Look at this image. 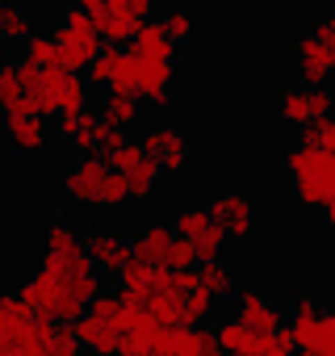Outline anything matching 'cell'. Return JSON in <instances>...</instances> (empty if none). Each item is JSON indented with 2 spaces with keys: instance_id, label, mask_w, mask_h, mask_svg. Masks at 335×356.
<instances>
[{
  "instance_id": "15",
  "label": "cell",
  "mask_w": 335,
  "mask_h": 356,
  "mask_svg": "<svg viewBox=\"0 0 335 356\" xmlns=\"http://www.w3.org/2000/svg\"><path fill=\"white\" fill-rule=\"evenodd\" d=\"M272 105H277V113H281L285 122H293L297 130L314 122V109H310V88H306V84H297V80H281V84L272 88Z\"/></svg>"
},
{
  "instance_id": "34",
  "label": "cell",
  "mask_w": 335,
  "mask_h": 356,
  "mask_svg": "<svg viewBox=\"0 0 335 356\" xmlns=\"http://www.w3.org/2000/svg\"><path fill=\"white\" fill-rule=\"evenodd\" d=\"M0 63H5V51H0Z\"/></svg>"
},
{
  "instance_id": "1",
  "label": "cell",
  "mask_w": 335,
  "mask_h": 356,
  "mask_svg": "<svg viewBox=\"0 0 335 356\" xmlns=\"http://www.w3.org/2000/svg\"><path fill=\"white\" fill-rule=\"evenodd\" d=\"M285 168H289V181H293V197L302 206H318L322 210L335 197V155L331 151L293 143L289 155H285Z\"/></svg>"
},
{
  "instance_id": "12",
  "label": "cell",
  "mask_w": 335,
  "mask_h": 356,
  "mask_svg": "<svg viewBox=\"0 0 335 356\" xmlns=\"http://www.w3.org/2000/svg\"><path fill=\"white\" fill-rule=\"evenodd\" d=\"M5 130H9V143H13L17 151H42V147H47V134H51L47 118L34 113V109H13V113H5Z\"/></svg>"
},
{
  "instance_id": "17",
  "label": "cell",
  "mask_w": 335,
  "mask_h": 356,
  "mask_svg": "<svg viewBox=\"0 0 335 356\" xmlns=\"http://www.w3.org/2000/svg\"><path fill=\"white\" fill-rule=\"evenodd\" d=\"M214 335H218V348L231 352V356H252V348H256V339H260L239 314H227V318L214 327Z\"/></svg>"
},
{
  "instance_id": "16",
  "label": "cell",
  "mask_w": 335,
  "mask_h": 356,
  "mask_svg": "<svg viewBox=\"0 0 335 356\" xmlns=\"http://www.w3.org/2000/svg\"><path fill=\"white\" fill-rule=\"evenodd\" d=\"M177 67L172 63H159V59H142L138 55V101L163 105L168 101V84H172Z\"/></svg>"
},
{
  "instance_id": "5",
  "label": "cell",
  "mask_w": 335,
  "mask_h": 356,
  "mask_svg": "<svg viewBox=\"0 0 335 356\" xmlns=\"http://www.w3.org/2000/svg\"><path fill=\"white\" fill-rule=\"evenodd\" d=\"M138 147L159 163L163 176H181L185 163H189V138H185V130H181L177 122H151V126L142 130Z\"/></svg>"
},
{
  "instance_id": "2",
  "label": "cell",
  "mask_w": 335,
  "mask_h": 356,
  "mask_svg": "<svg viewBox=\"0 0 335 356\" xmlns=\"http://www.w3.org/2000/svg\"><path fill=\"white\" fill-rule=\"evenodd\" d=\"M55 47H59V63H63L67 72H80V67H88V63L101 55L105 42H101L92 17L84 13V5H67V9H63V17H59V26H55Z\"/></svg>"
},
{
  "instance_id": "14",
  "label": "cell",
  "mask_w": 335,
  "mask_h": 356,
  "mask_svg": "<svg viewBox=\"0 0 335 356\" xmlns=\"http://www.w3.org/2000/svg\"><path fill=\"white\" fill-rule=\"evenodd\" d=\"M72 331H76L80 348L92 352V356H117V352H122V335H117L113 323H101V318H92V314H80V318L72 323Z\"/></svg>"
},
{
  "instance_id": "32",
  "label": "cell",
  "mask_w": 335,
  "mask_h": 356,
  "mask_svg": "<svg viewBox=\"0 0 335 356\" xmlns=\"http://www.w3.org/2000/svg\"><path fill=\"white\" fill-rule=\"evenodd\" d=\"M318 356H335V339H331V343H327V348H322Z\"/></svg>"
},
{
  "instance_id": "10",
  "label": "cell",
  "mask_w": 335,
  "mask_h": 356,
  "mask_svg": "<svg viewBox=\"0 0 335 356\" xmlns=\"http://www.w3.org/2000/svg\"><path fill=\"white\" fill-rule=\"evenodd\" d=\"M293 67H297V84H327L335 76V47H322L310 34H297L293 42Z\"/></svg>"
},
{
  "instance_id": "4",
  "label": "cell",
  "mask_w": 335,
  "mask_h": 356,
  "mask_svg": "<svg viewBox=\"0 0 335 356\" xmlns=\"http://www.w3.org/2000/svg\"><path fill=\"white\" fill-rule=\"evenodd\" d=\"M172 231L197 248V260H202V264H206V260H222L227 231L214 222L210 206H202V202H189V206H181V210H177V218H172Z\"/></svg>"
},
{
  "instance_id": "23",
  "label": "cell",
  "mask_w": 335,
  "mask_h": 356,
  "mask_svg": "<svg viewBox=\"0 0 335 356\" xmlns=\"http://www.w3.org/2000/svg\"><path fill=\"white\" fill-rule=\"evenodd\" d=\"M13 109H30V101H26V92H22L17 63L5 59V63H0V113H13Z\"/></svg>"
},
{
  "instance_id": "8",
  "label": "cell",
  "mask_w": 335,
  "mask_h": 356,
  "mask_svg": "<svg viewBox=\"0 0 335 356\" xmlns=\"http://www.w3.org/2000/svg\"><path fill=\"white\" fill-rule=\"evenodd\" d=\"M210 214H214V222L227 231V239H243V235H252V222H256V202H252V193L247 189H227V193H218L214 202H210Z\"/></svg>"
},
{
  "instance_id": "35",
  "label": "cell",
  "mask_w": 335,
  "mask_h": 356,
  "mask_svg": "<svg viewBox=\"0 0 335 356\" xmlns=\"http://www.w3.org/2000/svg\"><path fill=\"white\" fill-rule=\"evenodd\" d=\"M0 38H5V30H0Z\"/></svg>"
},
{
  "instance_id": "30",
  "label": "cell",
  "mask_w": 335,
  "mask_h": 356,
  "mask_svg": "<svg viewBox=\"0 0 335 356\" xmlns=\"http://www.w3.org/2000/svg\"><path fill=\"white\" fill-rule=\"evenodd\" d=\"M84 113H88V109H72V113H55V134H67V138H76V130H80V122H84Z\"/></svg>"
},
{
  "instance_id": "25",
  "label": "cell",
  "mask_w": 335,
  "mask_h": 356,
  "mask_svg": "<svg viewBox=\"0 0 335 356\" xmlns=\"http://www.w3.org/2000/svg\"><path fill=\"white\" fill-rule=\"evenodd\" d=\"M122 51H126V47H109V42H105V47H101V55L88 63V80H92V84H113L117 63H122Z\"/></svg>"
},
{
  "instance_id": "36",
  "label": "cell",
  "mask_w": 335,
  "mask_h": 356,
  "mask_svg": "<svg viewBox=\"0 0 335 356\" xmlns=\"http://www.w3.org/2000/svg\"><path fill=\"white\" fill-rule=\"evenodd\" d=\"M222 356H231V352H222Z\"/></svg>"
},
{
  "instance_id": "18",
  "label": "cell",
  "mask_w": 335,
  "mask_h": 356,
  "mask_svg": "<svg viewBox=\"0 0 335 356\" xmlns=\"http://www.w3.org/2000/svg\"><path fill=\"white\" fill-rule=\"evenodd\" d=\"M122 176H126V185H130V197H151L163 172H159V163H155V159L142 151V155H138V159H134V163H130Z\"/></svg>"
},
{
  "instance_id": "31",
  "label": "cell",
  "mask_w": 335,
  "mask_h": 356,
  "mask_svg": "<svg viewBox=\"0 0 335 356\" xmlns=\"http://www.w3.org/2000/svg\"><path fill=\"white\" fill-rule=\"evenodd\" d=\"M322 218H327V227H335V197H331V202L322 206Z\"/></svg>"
},
{
  "instance_id": "3",
  "label": "cell",
  "mask_w": 335,
  "mask_h": 356,
  "mask_svg": "<svg viewBox=\"0 0 335 356\" xmlns=\"http://www.w3.org/2000/svg\"><path fill=\"white\" fill-rule=\"evenodd\" d=\"M84 13L92 17L101 42L122 47L126 38H134V30L151 17V0H80Z\"/></svg>"
},
{
  "instance_id": "6",
  "label": "cell",
  "mask_w": 335,
  "mask_h": 356,
  "mask_svg": "<svg viewBox=\"0 0 335 356\" xmlns=\"http://www.w3.org/2000/svg\"><path fill=\"white\" fill-rule=\"evenodd\" d=\"M109 159L105 155H76L63 172V193L72 202H84V206H101V189L109 181Z\"/></svg>"
},
{
  "instance_id": "20",
  "label": "cell",
  "mask_w": 335,
  "mask_h": 356,
  "mask_svg": "<svg viewBox=\"0 0 335 356\" xmlns=\"http://www.w3.org/2000/svg\"><path fill=\"white\" fill-rule=\"evenodd\" d=\"M22 59L34 67H55L59 63V47H55V30H34L22 42Z\"/></svg>"
},
{
  "instance_id": "13",
  "label": "cell",
  "mask_w": 335,
  "mask_h": 356,
  "mask_svg": "<svg viewBox=\"0 0 335 356\" xmlns=\"http://www.w3.org/2000/svg\"><path fill=\"white\" fill-rule=\"evenodd\" d=\"M130 51H134V55H142V59L172 63V59H177V38L163 30V22H159V17H147V22L134 30V38H130Z\"/></svg>"
},
{
  "instance_id": "11",
  "label": "cell",
  "mask_w": 335,
  "mask_h": 356,
  "mask_svg": "<svg viewBox=\"0 0 335 356\" xmlns=\"http://www.w3.org/2000/svg\"><path fill=\"white\" fill-rule=\"evenodd\" d=\"M172 243H177L172 222H142V227L130 231V256L142 260V264H151V268H163L168 264Z\"/></svg>"
},
{
  "instance_id": "19",
  "label": "cell",
  "mask_w": 335,
  "mask_h": 356,
  "mask_svg": "<svg viewBox=\"0 0 335 356\" xmlns=\"http://www.w3.org/2000/svg\"><path fill=\"white\" fill-rule=\"evenodd\" d=\"M101 113H105V122L109 126H117V130H126V126H134L138 122V113H142V101L138 97H130V92H105V105H101Z\"/></svg>"
},
{
  "instance_id": "29",
  "label": "cell",
  "mask_w": 335,
  "mask_h": 356,
  "mask_svg": "<svg viewBox=\"0 0 335 356\" xmlns=\"http://www.w3.org/2000/svg\"><path fill=\"white\" fill-rule=\"evenodd\" d=\"M117 289H101L92 302H88V310L84 314H92V318H101V323H113V314H117Z\"/></svg>"
},
{
  "instance_id": "7",
  "label": "cell",
  "mask_w": 335,
  "mask_h": 356,
  "mask_svg": "<svg viewBox=\"0 0 335 356\" xmlns=\"http://www.w3.org/2000/svg\"><path fill=\"white\" fill-rule=\"evenodd\" d=\"M84 252L88 260L97 264V273H122L126 260H130V235L117 231V227H88L84 231Z\"/></svg>"
},
{
  "instance_id": "27",
  "label": "cell",
  "mask_w": 335,
  "mask_h": 356,
  "mask_svg": "<svg viewBox=\"0 0 335 356\" xmlns=\"http://www.w3.org/2000/svg\"><path fill=\"white\" fill-rule=\"evenodd\" d=\"M47 356H84V348H80L72 323H55V335H51V343H47Z\"/></svg>"
},
{
  "instance_id": "9",
  "label": "cell",
  "mask_w": 335,
  "mask_h": 356,
  "mask_svg": "<svg viewBox=\"0 0 335 356\" xmlns=\"http://www.w3.org/2000/svg\"><path fill=\"white\" fill-rule=\"evenodd\" d=\"M235 314L256 331V335H277L281 327H285V314H281V306L264 293V289H256V285H243V289H235Z\"/></svg>"
},
{
  "instance_id": "24",
  "label": "cell",
  "mask_w": 335,
  "mask_h": 356,
  "mask_svg": "<svg viewBox=\"0 0 335 356\" xmlns=\"http://www.w3.org/2000/svg\"><path fill=\"white\" fill-rule=\"evenodd\" d=\"M0 30H5V38H17V42H26L38 26H34V17H30V9H22V5H13V0H5L0 5Z\"/></svg>"
},
{
  "instance_id": "21",
  "label": "cell",
  "mask_w": 335,
  "mask_h": 356,
  "mask_svg": "<svg viewBox=\"0 0 335 356\" xmlns=\"http://www.w3.org/2000/svg\"><path fill=\"white\" fill-rule=\"evenodd\" d=\"M105 130H109V122H105V113L101 109H88L84 113V122H80V130H76V155H101V138H105Z\"/></svg>"
},
{
  "instance_id": "26",
  "label": "cell",
  "mask_w": 335,
  "mask_h": 356,
  "mask_svg": "<svg viewBox=\"0 0 335 356\" xmlns=\"http://www.w3.org/2000/svg\"><path fill=\"white\" fill-rule=\"evenodd\" d=\"M252 356H297L293 331H289V327H281L277 335H260V339H256V348H252Z\"/></svg>"
},
{
  "instance_id": "28",
  "label": "cell",
  "mask_w": 335,
  "mask_h": 356,
  "mask_svg": "<svg viewBox=\"0 0 335 356\" xmlns=\"http://www.w3.org/2000/svg\"><path fill=\"white\" fill-rule=\"evenodd\" d=\"M159 22H163V30L172 34L177 42H185V38L193 34V13H189L185 5H172V9H163V17H159Z\"/></svg>"
},
{
  "instance_id": "22",
  "label": "cell",
  "mask_w": 335,
  "mask_h": 356,
  "mask_svg": "<svg viewBox=\"0 0 335 356\" xmlns=\"http://www.w3.org/2000/svg\"><path fill=\"white\" fill-rule=\"evenodd\" d=\"M197 285L206 293H214V298H227V293H235V273H231L227 260H206L197 268Z\"/></svg>"
},
{
  "instance_id": "33",
  "label": "cell",
  "mask_w": 335,
  "mask_h": 356,
  "mask_svg": "<svg viewBox=\"0 0 335 356\" xmlns=\"http://www.w3.org/2000/svg\"><path fill=\"white\" fill-rule=\"evenodd\" d=\"M327 17H331V22H335V9H327Z\"/></svg>"
}]
</instances>
